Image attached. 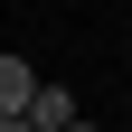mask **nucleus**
I'll return each instance as SVG.
<instances>
[{
	"instance_id": "nucleus-1",
	"label": "nucleus",
	"mask_w": 132,
	"mask_h": 132,
	"mask_svg": "<svg viewBox=\"0 0 132 132\" xmlns=\"http://www.w3.org/2000/svg\"><path fill=\"white\" fill-rule=\"evenodd\" d=\"M76 113H85V104H76V94H66L57 76H38V85H28V123H38V132H66Z\"/></svg>"
},
{
	"instance_id": "nucleus-2",
	"label": "nucleus",
	"mask_w": 132,
	"mask_h": 132,
	"mask_svg": "<svg viewBox=\"0 0 132 132\" xmlns=\"http://www.w3.org/2000/svg\"><path fill=\"white\" fill-rule=\"evenodd\" d=\"M28 85H38V66L28 57H0V113H28Z\"/></svg>"
},
{
	"instance_id": "nucleus-3",
	"label": "nucleus",
	"mask_w": 132,
	"mask_h": 132,
	"mask_svg": "<svg viewBox=\"0 0 132 132\" xmlns=\"http://www.w3.org/2000/svg\"><path fill=\"white\" fill-rule=\"evenodd\" d=\"M0 132H38V123H28V113H0Z\"/></svg>"
},
{
	"instance_id": "nucleus-4",
	"label": "nucleus",
	"mask_w": 132,
	"mask_h": 132,
	"mask_svg": "<svg viewBox=\"0 0 132 132\" xmlns=\"http://www.w3.org/2000/svg\"><path fill=\"white\" fill-rule=\"evenodd\" d=\"M66 132H104V123H85V113H76V123H66Z\"/></svg>"
}]
</instances>
